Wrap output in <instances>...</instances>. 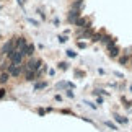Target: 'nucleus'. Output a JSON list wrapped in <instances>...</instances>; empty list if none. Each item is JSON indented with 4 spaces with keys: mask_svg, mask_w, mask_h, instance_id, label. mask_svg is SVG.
<instances>
[{
    "mask_svg": "<svg viewBox=\"0 0 132 132\" xmlns=\"http://www.w3.org/2000/svg\"><path fill=\"white\" fill-rule=\"evenodd\" d=\"M39 67H41V60L36 59V57H33L29 62L26 64V67H24V70H29V72H38Z\"/></svg>",
    "mask_w": 132,
    "mask_h": 132,
    "instance_id": "nucleus-1",
    "label": "nucleus"
},
{
    "mask_svg": "<svg viewBox=\"0 0 132 132\" xmlns=\"http://www.w3.org/2000/svg\"><path fill=\"white\" fill-rule=\"evenodd\" d=\"M7 72H8L10 75H13V77H20V75H21V72H23V67H21V64H13V62H12Z\"/></svg>",
    "mask_w": 132,
    "mask_h": 132,
    "instance_id": "nucleus-2",
    "label": "nucleus"
},
{
    "mask_svg": "<svg viewBox=\"0 0 132 132\" xmlns=\"http://www.w3.org/2000/svg\"><path fill=\"white\" fill-rule=\"evenodd\" d=\"M15 51V39H10V41H7L3 44V47H2V54H5L8 57L10 54H12Z\"/></svg>",
    "mask_w": 132,
    "mask_h": 132,
    "instance_id": "nucleus-3",
    "label": "nucleus"
},
{
    "mask_svg": "<svg viewBox=\"0 0 132 132\" xmlns=\"http://www.w3.org/2000/svg\"><path fill=\"white\" fill-rule=\"evenodd\" d=\"M23 55H24V54L21 52V51H16V49H15L13 52L8 55V59L12 60L13 64H21V60H23Z\"/></svg>",
    "mask_w": 132,
    "mask_h": 132,
    "instance_id": "nucleus-4",
    "label": "nucleus"
},
{
    "mask_svg": "<svg viewBox=\"0 0 132 132\" xmlns=\"http://www.w3.org/2000/svg\"><path fill=\"white\" fill-rule=\"evenodd\" d=\"M26 46H28V43H26L24 38H16V39H15V49H16V51H21V52L24 54Z\"/></svg>",
    "mask_w": 132,
    "mask_h": 132,
    "instance_id": "nucleus-5",
    "label": "nucleus"
},
{
    "mask_svg": "<svg viewBox=\"0 0 132 132\" xmlns=\"http://www.w3.org/2000/svg\"><path fill=\"white\" fill-rule=\"evenodd\" d=\"M80 18V12L78 10H70L69 15V23H77V20Z\"/></svg>",
    "mask_w": 132,
    "mask_h": 132,
    "instance_id": "nucleus-6",
    "label": "nucleus"
},
{
    "mask_svg": "<svg viewBox=\"0 0 132 132\" xmlns=\"http://www.w3.org/2000/svg\"><path fill=\"white\" fill-rule=\"evenodd\" d=\"M109 49V55H111V57H118V54H119V47H118V46H111V47H108Z\"/></svg>",
    "mask_w": 132,
    "mask_h": 132,
    "instance_id": "nucleus-7",
    "label": "nucleus"
},
{
    "mask_svg": "<svg viewBox=\"0 0 132 132\" xmlns=\"http://www.w3.org/2000/svg\"><path fill=\"white\" fill-rule=\"evenodd\" d=\"M33 52H34V44H28L26 49H24V55H29V57H31Z\"/></svg>",
    "mask_w": 132,
    "mask_h": 132,
    "instance_id": "nucleus-8",
    "label": "nucleus"
},
{
    "mask_svg": "<svg viewBox=\"0 0 132 132\" xmlns=\"http://www.w3.org/2000/svg\"><path fill=\"white\" fill-rule=\"evenodd\" d=\"M70 87L73 88V85H72V83H67V82H60V83H57V90H59V88H60V90H62V88H70Z\"/></svg>",
    "mask_w": 132,
    "mask_h": 132,
    "instance_id": "nucleus-9",
    "label": "nucleus"
},
{
    "mask_svg": "<svg viewBox=\"0 0 132 132\" xmlns=\"http://www.w3.org/2000/svg\"><path fill=\"white\" fill-rule=\"evenodd\" d=\"M8 78H10V73L7 72V73H2V75H0V83H5V82H8Z\"/></svg>",
    "mask_w": 132,
    "mask_h": 132,
    "instance_id": "nucleus-10",
    "label": "nucleus"
},
{
    "mask_svg": "<svg viewBox=\"0 0 132 132\" xmlns=\"http://www.w3.org/2000/svg\"><path fill=\"white\" fill-rule=\"evenodd\" d=\"M104 126H108V127H109V129H113V130H118V126L113 124L111 121H104Z\"/></svg>",
    "mask_w": 132,
    "mask_h": 132,
    "instance_id": "nucleus-11",
    "label": "nucleus"
},
{
    "mask_svg": "<svg viewBox=\"0 0 132 132\" xmlns=\"http://www.w3.org/2000/svg\"><path fill=\"white\" fill-rule=\"evenodd\" d=\"M46 87H47V83H46V82H39V83L34 85V90H41V88H46Z\"/></svg>",
    "mask_w": 132,
    "mask_h": 132,
    "instance_id": "nucleus-12",
    "label": "nucleus"
},
{
    "mask_svg": "<svg viewBox=\"0 0 132 132\" xmlns=\"http://www.w3.org/2000/svg\"><path fill=\"white\" fill-rule=\"evenodd\" d=\"M114 119L118 121L119 124H126V122H127V119H126V118H121V116H114Z\"/></svg>",
    "mask_w": 132,
    "mask_h": 132,
    "instance_id": "nucleus-13",
    "label": "nucleus"
},
{
    "mask_svg": "<svg viewBox=\"0 0 132 132\" xmlns=\"http://www.w3.org/2000/svg\"><path fill=\"white\" fill-rule=\"evenodd\" d=\"M119 62H121V65H126V64L129 62V57H127V55H122V57L119 59Z\"/></svg>",
    "mask_w": 132,
    "mask_h": 132,
    "instance_id": "nucleus-14",
    "label": "nucleus"
},
{
    "mask_svg": "<svg viewBox=\"0 0 132 132\" xmlns=\"http://www.w3.org/2000/svg\"><path fill=\"white\" fill-rule=\"evenodd\" d=\"M85 23H87V21H85L83 18H78V20H77V23H75V24H77V26H82V28H85V26H83Z\"/></svg>",
    "mask_w": 132,
    "mask_h": 132,
    "instance_id": "nucleus-15",
    "label": "nucleus"
},
{
    "mask_svg": "<svg viewBox=\"0 0 132 132\" xmlns=\"http://www.w3.org/2000/svg\"><path fill=\"white\" fill-rule=\"evenodd\" d=\"M67 55H69V57H75V55H77V52H73L72 49H69V51H67Z\"/></svg>",
    "mask_w": 132,
    "mask_h": 132,
    "instance_id": "nucleus-16",
    "label": "nucleus"
},
{
    "mask_svg": "<svg viewBox=\"0 0 132 132\" xmlns=\"http://www.w3.org/2000/svg\"><path fill=\"white\" fill-rule=\"evenodd\" d=\"M59 69L60 70H67V64H65V62H60L59 64Z\"/></svg>",
    "mask_w": 132,
    "mask_h": 132,
    "instance_id": "nucleus-17",
    "label": "nucleus"
},
{
    "mask_svg": "<svg viewBox=\"0 0 132 132\" xmlns=\"http://www.w3.org/2000/svg\"><path fill=\"white\" fill-rule=\"evenodd\" d=\"M59 41L60 43H67V38H65V36H59Z\"/></svg>",
    "mask_w": 132,
    "mask_h": 132,
    "instance_id": "nucleus-18",
    "label": "nucleus"
},
{
    "mask_svg": "<svg viewBox=\"0 0 132 132\" xmlns=\"http://www.w3.org/2000/svg\"><path fill=\"white\" fill-rule=\"evenodd\" d=\"M78 47L83 49V47H87V44H85V43H78Z\"/></svg>",
    "mask_w": 132,
    "mask_h": 132,
    "instance_id": "nucleus-19",
    "label": "nucleus"
},
{
    "mask_svg": "<svg viewBox=\"0 0 132 132\" xmlns=\"http://www.w3.org/2000/svg\"><path fill=\"white\" fill-rule=\"evenodd\" d=\"M3 96H5V90L2 88V90H0V100H2V98H3Z\"/></svg>",
    "mask_w": 132,
    "mask_h": 132,
    "instance_id": "nucleus-20",
    "label": "nucleus"
},
{
    "mask_svg": "<svg viewBox=\"0 0 132 132\" xmlns=\"http://www.w3.org/2000/svg\"><path fill=\"white\" fill-rule=\"evenodd\" d=\"M67 96H69V98H73V93H72V91L69 90V91H67Z\"/></svg>",
    "mask_w": 132,
    "mask_h": 132,
    "instance_id": "nucleus-21",
    "label": "nucleus"
}]
</instances>
